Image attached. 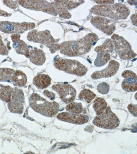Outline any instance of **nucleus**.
I'll list each match as a JSON object with an SVG mask.
<instances>
[{"label": "nucleus", "mask_w": 137, "mask_h": 154, "mask_svg": "<svg viewBox=\"0 0 137 154\" xmlns=\"http://www.w3.org/2000/svg\"><path fill=\"white\" fill-rule=\"evenodd\" d=\"M98 39L96 34L89 33L78 40L63 42L59 45L58 50L61 53L67 56L83 55L90 51L92 46Z\"/></svg>", "instance_id": "obj_1"}, {"label": "nucleus", "mask_w": 137, "mask_h": 154, "mask_svg": "<svg viewBox=\"0 0 137 154\" xmlns=\"http://www.w3.org/2000/svg\"><path fill=\"white\" fill-rule=\"evenodd\" d=\"M90 12L96 15L107 17L116 20L126 19L130 14L128 7L125 5L120 3L97 5L92 7Z\"/></svg>", "instance_id": "obj_2"}, {"label": "nucleus", "mask_w": 137, "mask_h": 154, "mask_svg": "<svg viewBox=\"0 0 137 154\" xmlns=\"http://www.w3.org/2000/svg\"><path fill=\"white\" fill-rule=\"evenodd\" d=\"M29 103L31 108L36 112L48 117L54 116L59 110L58 103L55 101H47L36 93L32 94L30 97Z\"/></svg>", "instance_id": "obj_3"}, {"label": "nucleus", "mask_w": 137, "mask_h": 154, "mask_svg": "<svg viewBox=\"0 0 137 154\" xmlns=\"http://www.w3.org/2000/svg\"><path fill=\"white\" fill-rule=\"evenodd\" d=\"M54 64L59 70L79 76L85 75L88 70L86 67L79 62L73 60L57 58Z\"/></svg>", "instance_id": "obj_4"}, {"label": "nucleus", "mask_w": 137, "mask_h": 154, "mask_svg": "<svg viewBox=\"0 0 137 154\" xmlns=\"http://www.w3.org/2000/svg\"><path fill=\"white\" fill-rule=\"evenodd\" d=\"M27 38L30 42L44 45L49 48L52 53L58 50L59 44L48 30L38 32L33 30L29 32Z\"/></svg>", "instance_id": "obj_5"}, {"label": "nucleus", "mask_w": 137, "mask_h": 154, "mask_svg": "<svg viewBox=\"0 0 137 154\" xmlns=\"http://www.w3.org/2000/svg\"><path fill=\"white\" fill-rule=\"evenodd\" d=\"M93 123L98 127L112 130L117 128L120 122L117 116L108 106L101 115L97 116L94 118Z\"/></svg>", "instance_id": "obj_6"}, {"label": "nucleus", "mask_w": 137, "mask_h": 154, "mask_svg": "<svg viewBox=\"0 0 137 154\" xmlns=\"http://www.w3.org/2000/svg\"><path fill=\"white\" fill-rule=\"evenodd\" d=\"M116 53L124 60L133 59L136 56L132 49L130 44L123 37L114 34L111 37Z\"/></svg>", "instance_id": "obj_7"}, {"label": "nucleus", "mask_w": 137, "mask_h": 154, "mask_svg": "<svg viewBox=\"0 0 137 154\" xmlns=\"http://www.w3.org/2000/svg\"><path fill=\"white\" fill-rule=\"evenodd\" d=\"M18 4L24 8L43 11L57 16L58 13L52 3L45 1H19Z\"/></svg>", "instance_id": "obj_8"}, {"label": "nucleus", "mask_w": 137, "mask_h": 154, "mask_svg": "<svg viewBox=\"0 0 137 154\" xmlns=\"http://www.w3.org/2000/svg\"><path fill=\"white\" fill-rule=\"evenodd\" d=\"M35 24L30 22L0 21V31L7 34L23 33L35 28Z\"/></svg>", "instance_id": "obj_9"}, {"label": "nucleus", "mask_w": 137, "mask_h": 154, "mask_svg": "<svg viewBox=\"0 0 137 154\" xmlns=\"http://www.w3.org/2000/svg\"><path fill=\"white\" fill-rule=\"evenodd\" d=\"M52 88L58 94L64 103L68 104L73 102L75 100L76 91L72 85L58 83L52 86Z\"/></svg>", "instance_id": "obj_10"}, {"label": "nucleus", "mask_w": 137, "mask_h": 154, "mask_svg": "<svg viewBox=\"0 0 137 154\" xmlns=\"http://www.w3.org/2000/svg\"><path fill=\"white\" fill-rule=\"evenodd\" d=\"M91 22L95 28L107 35H111L115 31V23L112 20L98 16L92 18Z\"/></svg>", "instance_id": "obj_11"}, {"label": "nucleus", "mask_w": 137, "mask_h": 154, "mask_svg": "<svg viewBox=\"0 0 137 154\" xmlns=\"http://www.w3.org/2000/svg\"><path fill=\"white\" fill-rule=\"evenodd\" d=\"M52 3L55 7L59 16L66 19H69L71 17L69 10L78 6V2L76 1H56Z\"/></svg>", "instance_id": "obj_12"}, {"label": "nucleus", "mask_w": 137, "mask_h": 154, "mask_svg": "<svg viewBox=\"0 0 137 154\" xmlns=\"http://www.w3.org/2000/svg\"><path fill=\"white\" fill-rule=\"evenodd\" d=\"M57 117L59 120L69 123L81 125L88 122L89 117L83 114L76 115L69 112H63L59 113Z\"/></svg>", "instance_id": "obj_13"}, {"label": "nucleus", "mask_w": 137, "mask_h": 154, "mask_svg": "<svg viewBox=\"0 0 137 154\" xmlns=\"http://www.w3.org/2000/svg\"><path fill=\"white\" fill-rule=\"evenodd\" d=\"M124 79L122 82V88L127 92H134L137 90V77L136 74L130 70H126L122 74Z\"/></svg>", "instance_id": "obj_14"}, {"label": "nucleus", "mask_w": 137, "mask_h": 154, "mask_svg": "<svg viewBox=\"0 0 137 154\" xmlns=\"http://www.w3.org/2000/svg\"><path fill=\"white\" fill-rule=\"evenodd\" d=\"M120 64L117 61L111 60L109 62L107 67L101 71H97L92 74L91 77L93 79L107 78L113 76L119 70Z\"/></svg>", "instance_id": "obj_15"}, {"label": "nucleus", "mask_w": 137, "mask_h": 154, "mask_svg": "<svg viewBox=\"0 0 137 154\" xmlns=\"http://www.w3.org/2000/svg\"><path fill=\"white\" fill-rule=\"evenodd\" d=\"M29 58L31 63L37 66L43 65L46 59L44 52L37 49L30 51Z\"/></svg>", "instance_id": "obj_16"}, {"label": "nucleus", "mask_w": 137, "mask_h": 154, "mask_svg": "<svg viewBox=\"0 0 137 154\" xmlns=\"http://www.w3.org/2000/svg\"><path fill=\"white\" fill-rule=\"evenodd\" d=\"M33 83L37 88L42 89L46 88L50 85L51 79L46 74H38L34 78Z\"/></svg>", "instance_id": "obj_17"}, {"label": "nucleus", "mask_w": 137, "mask_h": 154, "mask_svg": "<svg viewBox=\"0 0 137 154\" xmlns=\"http://www.w3.org/2000/svg\"><path fill=\"white\" fill-rule=\"evenodd\" d=\"M11 81L15 86L23 87L27 83V77L23 72L17 70L12 76Z\"/></svg>", "instance_id": "obj_18"}, {"label": "nucleus", "mask_w": 137, "mask_h": 154, "mask_svg": "<svg viewBox=\"0 0 137 154\" xmlns=\"http://www.w3.org/2000/svg\"><path fill=\"white\" fill-rule=\"evenodd\" d=\"M12 46L17 53L24 55L27 58L29 57V49L24 41L20 39L14 42Z\"/></svg>", "instance_id": "obj_19"}, {"label": "nucleus", "mask_w": 137, "mask_h": 154, "mask_svg": "<svg viewBox=\"0 0 137 154\" xmlns=\"http://www.w3.org/2000/svg\"><path fill=\"white\" fill-rule=\"evenodd\" d=\"M14 89L8 86L0 85V99L6 103L11 101Z\"/></svg>", "instance_id": "obj_20"}, {"label": "nucleus", "mask_w": 137, "mask_h": 154, "mask_svg": "<svg viewBox=\"0 0 137 154\" xmlns=\"http://www.w3.org/2000/svg\"><path fill=\"white\" fill-rule=\"evenodd\" d=\"M114 49V46L113 42L111 39H108L102 45L96 47L95 49V51L98 53H112Z\"/></svg>", "instance_id": "obj_21"}, {"label": "nucleus", "mask_w": 137, "mask_h": 154, "mask_svg": "<svg viewBox=\"0 0 137 154\" xmlns=\"http://www.w3.org/2000/svg\"><path fill=\"white\" fill-rule=\"evenodd\" d=\"M107 104L103 98L99 97L94 100L93 104V108L95 111L96 115H101L105 111L107 108Z\"/></svg>", "instance_id": "obj_22"}, {"label": "nucleus", "mask_w": 137, "mask_h": 154, "mask_svg": "<svg viewBox=\"0 0 137 154\" xmlns=\"http://www.w3.org/2000/svg\"><path fill=\"white\" fill-rule=\"evenodd\" d=\"M96 95L93 92L89 89H84L79 94L78 97L79 100L86 102L88 103H90L95 97Z\"/></svg>", "instance_id": "obj_23"}, {"label": "nucleus", "mask_w": 137, "mask_h": 154, "mask_svg": "<svg viewBox=\"0 0 137 154\" xmlns=\"http://www.w3.org/2000/svg\"><path fill=\"white\" fill-rule=\"evenodd\" d=\"M111 59L109 53H98L94 62V65L97 67L103 66L105 65Z\"/></svg>", "instance_id": "obj_24"}, {"label": "nucleus", "mask_w": 137, "mask_h": 154, "mask_svg": "<svg viewBox=\"0 0 137 154\" xmlns=\"http://www.w3.org/2000/svg\"><path fill=\"white\" fill-rule=\"evenodd\" d=\"M15 71L14 69L7 68H0V82L11 81Z\"/></svg>", "instance_id": "obj_25"}, {"label": "nucleus", "mask_w": 137, "mask_h": 154, "mask_svg": "<svg viewBox=\"0 0 137 154\" xmlns=\"http://www.w3.org/2000/svg\"><path fill=\"white\" fill-rule=\"evenodd\" d=\"M66 109L69 112L76 115H79L83 112V106L81 103L73 102L69 103L66 106Z\"/></svg>", "instance_id": "obj_26"}, {"label": "nucleus", "mask_w": 137, "mask_h": 154, "mask_svg": "<svg viewBox=\"0 0 137 154\" xmlns=\"http://www.w3.org/2000/svg\"><path fill=\"white\" fill-rule=\"evenodd\" d=\"M8 106L9 110L12 112L22 114L23 112V103L11 100L8 103Z\"/></svg>", "instance_id": "obj_27"}, {"label": "nucleus", "mask_w": 137, "mask_h": 154, "mask_svg": "<svg viewBox=\"0 0 137 154\" xmlns=\"http://www.w3.org/2000/svg\"><path fill=\"white\" fill-rule=\"evenodd\" d=\"M24 99L23 91L21 89L17 88L14 89L11 100L23 103H24Z\"/></svg>", "instance_id": "obj_28"}, {"label": "nucleus", "mask_w": 137, "mask_h": 154, "mask_svg": "<svg viewBox=\"0 0 137 154\" xmlns=\"http://www.w3.org/2000/svg\"><path fill=\"white\" fill-rule=\"evenodd\" d=\"M97 89L99 93L105 95L109 93L110 86L107 83L103 82L98 84Z\"/></svg>", "instance_id": "obj_29"}, {"label": "nucleus", "mask_w": 137, "mask_h": 154, "mask_svg": "<svg viewBox=\"0 0 137 154\" xmlns=\"http://www.w3.org/2000/svg\"><path fill=\"white\" fill-rule=\"evenodd\" d=\"M8 51L2 40V37L0 35V54L6 55L8 54Z\"/></svg>", "instance_id": "obj_30"}, {"label": "nucleus", "mask_w": 137, "mask_h": 154, "mask_svg": "<svg viewBox=\"0 0 137 154\" xmlns=\"http://www.w3.org/2000/svg\"><path fill=\"white\" fill-rule=\"evenodd\" d=\"M5 5L12 9H14L18 6V1H2Z\"/></svg>", "instance_id": "obj_31"}, {"label": "nucleus", "mask_w": 137, "mask_h": 154, "mask_svg": "<svg viewBox=\"0 0 137 154\" xmlns=\"http://www.w3.org/2000/svg\"><path fill=\"white\" fill-rule=\"evenodd\" d=\"M137 106L136 105L131 103L128 106V109L129 112L134 116L137 117Z\"/></svg>", "instance_id": "obj_32"}, {"label": "nucleus", "mask_w": 137, "mask_h": 154, "mask_svg": "<svg viewBox=\"0 0 137 154\" xmlns=\"http://www.w3.org/2000/svg\"><path fill=\"white\" fill-rule=\"evenodd\" d=\"M43 93L45 95L50 99L51 100H53L54 99L55 95L53 93L47 90L44 91Z\"/></svg>", "instance_id": "obj_33"}, {"label": "nucleus", "mask_w": 137, "mask_h": 154, "mask_svg": "<svg viewBox=\"0 0 137 154\" xmlns=\"http://www.w3.org/2000/svg\"><path fill=\"white\" fill-rule=\"evenodd\" d=\"M96 3L99 5H112L114 3V1H94Z\"/></svg>", "instance_id": "obj_34"}, {"label": "nucleus", "mask_w": 137, "mask_h": 154, "mask_svg": "<svg viewBox=\"0 0 137 154\" xmlns=\"http://www.w3.org/2000/svg\"><path fill=\"white\" fill-rule=\"evenodd\" d=\"M11 38L12 42L14 43L20 39V35L18 33L13 34L11 35Z\"/></svg>", "instance_id": "obj_35"}, {"label": "nucleus", "mask_w": 137, "mask_h": 154, "mask_svg": "<svg viewBox=\"0 0 137 154\" xmlns=\"http://www.w3.org/2000/svg\"><path fill=\"white\" fill-rule=\"evenodd\" d=\"M131 19L134 25L137 26V14H134L131 16Z\"/></svg>", "instance_id": "obj_36"}, {"label": "nucleus", "mask_w": 137, "mask_h": 154, "mask_svg": "<svg viewBox=\"0 0 137 154\" xmlns=\"http://www.w3.org/2000/svg\"><path fill=\"white\" fill-rule=\"evenodd\" d=\"M11 15V14H9L6 12L0 9V16L9 17Z\"/></svg>", "instance_id": "obj_37"}]
</instances>
